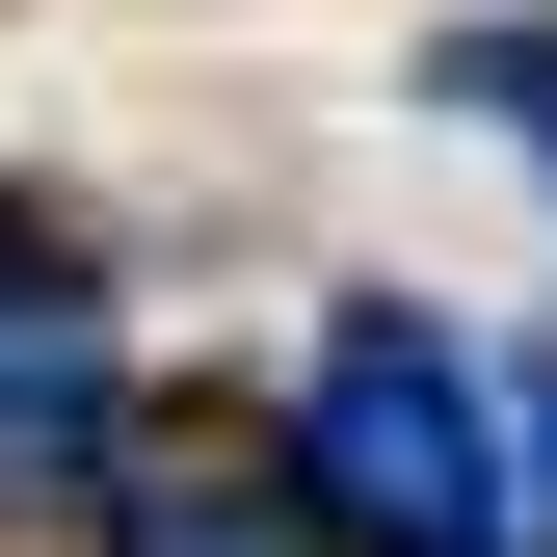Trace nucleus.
Here are the masks:
<instances>
[{
	"mask_svg": "<svg viewBox=\"0 0 557 557\" xmlns=\"http://www.w3.org/2000/svg\"><path fill=\"white\" fill-rule=\"evenodd\" d=\"M293 505H319V557H531V505H505V372H478L425 293H345L293 345Z\"/></svg>",
	"mask_w": 557,
	"mask_h": 557,
	"instance_id": "1",
	"label": "nucleus"
},
{
	"mask_svg": "<svg viewBox=\"0 0 557 557\" xmlns=\"http://www.w3.org/2000/svg\"><path fill=\"white\" fill-rule=\"evenodd\" d=\"M107 557H319V505H293V451L265 478H213V451H107V505H81Z\"/></svg>",
	"mask_w": 557,
	"mask_h": 557,
	"instance_id": "2",
	"label": "nucleus"
},
{
	"mask_svg": "<svg viewBox=\"0 0 557 557\" xmlns=\"http://www.w3.org/2000/svg\"><path fill=\"white\" fill-rule=\"evenodd\" d=\"M425 107H478V133H531V160H557V27H451Z\"/></svg>",
	"mask_w": 557,
	"mask_h": 557,
	"instance_id": "3",
	"label": "nucleus"
}]
</instances>
